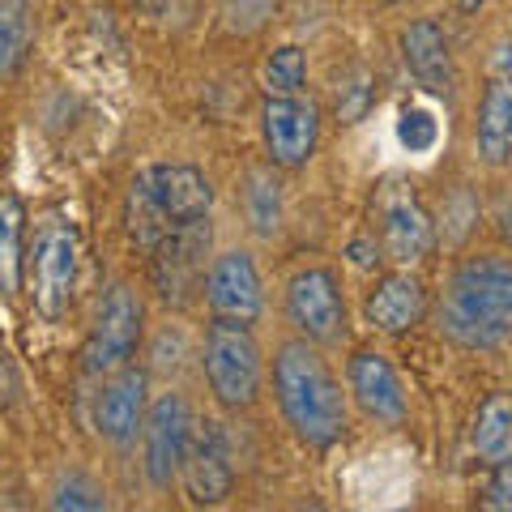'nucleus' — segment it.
Here are the masks:
<instances>
[{
  "mask_svg": "<svg viewBox=\"0 0 512 512\" xmlns=\"http://www.w3.org/2000/svg\"><path fill=\"white\" fill-rule=\"evenodd\" d=\"M82 278V227L64 210H43L26 239V286L39 320L60 325Z\"/></svg>",
  "mask_w": 512,
  "mask_h": 512,
  "instance_id": "obj_4",
  "label": "nucleus"
},
{
  "mask_svg": "<svg viewBox=\"0 0 512 512\" xmlns=\"http://www.w3.org/2000/svg\"><path fill=\"white\" fill-rule=\"evenodd\" d=\"M141 338H146V308L133 295V286L111 282L94 303V320L82 346V367L86 376H111L116 367L133 363Z\"/></svg>",
  "mask_w": 512,
  "mask_h": 512,
  "instance_id": "obj_8",
  "label": "nucleus"
},
{
  "mask_svg": "<svg viewBox=\"0 0 512 512\" xmlns=\"http://www.w3.org/2000/svg\"><path fill=\"white\" fill-rule=\"evenodd\" d=\"M402 60H406V73L414 77V86L436 94H453L457 86V64H453V43H448V30L436 18H410L402 26Z\"/></svg>",
  "mask_w": 512,
  "mask_h": 512,
  "instance_id": "obj_17",
  "label": "nucleus"
},
{
  "mask_svg": "<svg viewBox=\"0 0 512 512\" xmlns=\"http://www.w3.org/2000/svg\"><path fill=\"white\" fill-rule=\"evenodd\" d=\"M320 103L308 94H265L261 103V146L278 171H299L320 146Z\"/></svg>",
  "mask_w": 512,
  "mask_h": 512,
  "instance_id": "obj_11",
  "label": "nucleus"
},
{
  "mask_svg": "<svg viewBox=\"0 0 512 512\" xmlns=\"http://www.w3.org/2000/svg\"><path fill=\"white\" fill-rule=\"evenodd\" d=\"M35 30H39L35 0H0V82H9V77L26 69Z\"/></svg>",
  "mask_w": 512,
  "mask_h": 512,
  "instance_id": "obj_22",
  "label": "nucleus"
},
{
  "mask_svg": "<svg viewBox=\"0 0 512 512\" xmlns=\"http://www.w3.org/2000/svg\"><path fill=\"white\" fill-rule=\"evenodd\" d=\"M26 205L18 192H0V299L13 303L26 282Z\"/></svg>",
  "mask_w": 512,
  "mask_h": 512,
  "instance_id": "obj_20",
  "label": "nucleus"
},
{
  "mask_svg": "<svg viewBox=\"0 0 512 512\" xmlns=\"http://www.w3.org/2000/svg\"><path fill=\"white\" fill-rule=\"evenodd\" d=\"M380 5H389V9H393V5H406V0H380Z\"/></svg>",
  "mask_w": 512,
  "mask_h": 512,
  "instance_id": "obj_34",
  "label": "nucleus"
},
{
  "mask_svg": "<svg viewBox=\"0 0 512 512\" xmlns=\"http://www.w3.org/2000/svg\"><path fill=\"white\" fill-rule=\"evenodd\" d=\"M278 13V0H222L218 5V18L231 35H256L261 26L274 22Z\"/></svg>",
  "mask_w": 512,
  "mask_h": 512,
  "instance_id": "obj_26",
  "label": "nucleus"
},
{
  "mask_svg": "<svg viewBox=\"0 0 512 512\" xmlns=\"http://www.w3.org/2000/svg\"><path fill=\"white\" fill-rule=\"evenodd\" d=\"M474 154L487 171L512 167V69H495L474 107Z\"/></svg>",
  "mask_w": 512,
  "mask_h": 512,
  "instance_id": "obj_18",
  "label": "nucleus"
},
{
  "mask_svg": "<svg viewBox=\"0 0 512 512\" xmlns=\"http://www.w3.org/2000/svg\"><path fill=\"white\" fill-rule=\"evenodd\" d=\"M346 256H350V265H355V269H376V265L384 261V256H380V244H376V235H372V231L350 239Z\"/></svg>",
  "mask_w": 512,
  "mask_h": 512,
  "instance_id": "obj_30",
  "label": "nucleus"
},
{
  "mask_svg": "<svg viewBox=\"0 0 512 512\" xmlns=\"http://www.w3.org/2000/svg\"><path fill=\"white\" fill-rule=\"evenodd\" d=\"M210 248H214V227H210V218H201V222H188V227L167 231L146 252L154 295L163 299L167 308H184V303H192V295H201Z\"/></svg>",
  "mask_w": 512,
  "mask_h": 512,
  "instance_id": "obj_9",
  "label": "nucleus"
},
{
  "mask_svg": "<svg viewBox=\"0 0 512 512\" xmlns=\"http://www.w3.org/2000/svg\"><path fill=\"white\" fill-rule=\"evenodd\" d=\"M376 103V82L367 69H350L338 82V120L342 124H359Z\"/></svg>",
  "mask_w": 512,
  "mask_h": 512,
  "instance_id": "obj_25",
  "label": "nucleus"
},
{
  "mask_svg": "<svg viewBox=\"0 0 512 512\" xmlns=\"http://www.w3.org/2000/svg\"><path fill=\"white\" fill-rule=\"evenodd\" d=\"M431 299L419 274L410 269H389L372 282V291L363 295V320L384 338H406L427 320Z\"/></svg>",
  "mask_w": 512,
  "mask_h": 512,
  "instance_id": "obj_16",
  "label": "nucleus"
},
{
  "mask_svg": "<svg viewBox=\"0 0 512 512\" xmlns=\"http://www.w3.org/2000/svg\"><path fill=\"white\" fill-rule=\"evenodd\" d=\"M146 410H150V372L137 363H124L111 376H103V393L94 402V431H99L103 444L124 453V448L141 440Z\"/></svg>",
  "mask_w": 512,
  "mask_h": 512,
  "instance_id": "obj_14",
  "label": "nucleus"
},
{
  "mask_svg": "<svg viewBox=\"0 0 512 512\" xmlns=\"http://www.w3.org/2000/svg\"><path fill=\"white\" fill-rule=\"evenodd\" d=\"M478 504L491 512H512V457H500L487 466V483L478 491Z\"/></svg>",
  "mask_w": 512,
  "mask_h": 512,
  "instance_id": "obj_29",
  "label": "nucleus"
},
{
  "mask_svg": "<svg viewBox=\"0 0 512 512\" xmlns=\"http://www.w3.org/2000/svg\"><path fill=\"white\" fill-rule=\"evenodd\" d=\"M52 508H69V512H99V508H107V491L94 483V478H86V474H64L60 483L52 487V500H47Z\"/></svg>",
  "mask_w": 512,
  "mask_h": 512,
  "instance_id": "obj_24",
  "label": "nucleus"
},
{
  "mask_svg": "<svg viewBox=\"0 0 512 512\" xmlns=\"http://www.w3.org/2000/svg\"><path fill=\"white\" fill-rule=\"evenodd\" d=\"M197 359H201L205 384H210V397L227 414H244V410H252L256 402H261L265 355H261V342H256L252 325L210 316Z\"/></svg>",
  "mask_w": 512,
  "mask_h": 512,
  "instance_id": "obj_5",
  "label": "nucleus"
},
{
  "mask_svg": "<svg viewBox=\"0 0 512 512\" xmlns=\"http://www.w3.org/2000/svg\"><path fill=\"white\" fill-rule=\"evenodd\" d=\"M261 86L265 94H303L308 86V52L295 43H282L261 64Z\"/></svg>",
  "mask_w": 512,
  "mask_h": 512,
  "instance_id": "obj_23",
  "label": "nucleus"
},
{
  "mask_svg": "<svg viewBox=\"0 0 512 512\" xmlns=\"http://www.w3.org/2000/svg\"><path fill=\"white\" fill-rule=\"evenodd\" d=\"M491 0H457V13H466V18H474L478 9H487Z\"/></svg>",
  "mask_w": 512,
  "mask_h": 512,
  "instance_id": "obj_33",
  "label": "nucleus"
},
{
  "mask_svg": "<svg viewBox=\"0 0 512 512\" xmlns=\"http://www.w3.org/2000/svg\"><path fill=\"white\" fill-rule=\"evenodd\" d=\"M214 184L197 163H150L128 184V235L141 252L175 227L210 218Z\"/></svg>",
  "mask_w": 512,
  "mask_h": 512,
  "instance_id": "obj_3",
  "label": "nucleus"
},
{
  "mask_svg": "<svg viewBox=\"0 0 512 512\" xmlns=\"http://www.w3.org/2000/svg\"><path fill=\"white\" fill-rule=\"evenodd\" d=\"M167 5H171V0H133V9L150 13V18H158V13H167Z\"/></svg>",
  "mask_w": 512,
  "mask_h": 512,
  "instance_id": "obj_32",
  "label": "nucleus"
},
{
  "mask_svg": "<svg viewBox=\"0 0 512 512\" xmlns=\"http://www.w3.org/2000/svg\"><path fill=\"white\" fill-rule=\"evenodd\" d=\"M346 393L363 410V419H372L376 427H402L410 414V397H406V384L397 376V367L389 363V355H380L372 346L350 350Z\"/></svg>",
  "mask_w": 512,
  "mask_h": 512,
  "instance_id": "obj_15",
  "label": "nucleus"
},
{
  "mask_svg": "<svg viewBox=\"0 0 512 512\" xmlns=\"http://www.w3.org/2000/svg\"><path fill=\"white\" fill-rule=\"evenodd\" d=\"M180 483L197 508L227 504V495L235 491L231 431L218 419H205V423L192 427V440H188V453H184V466H180Z\"/></svg>",
  "mask_w": 512,
  "mask_h": 512,
  "instance_id": "obj_13",
  "label": "nucleus"
},
{
  "mask_svg": "<svg viewBox=\"0 0 512 512\" xmlns=\"http://www.w3.org/2000/svg\"><path fill=\"white\" fill-rule=\"evenodd\" d=\"M239 210H244V222L256 239H274L282 231L286 192H282V175L274 163L248 167L239 175Z\"/></svg>",
  "mask_w": 512,
  "mask_h": 512,
  "instance_id": "obj_19",
  "label": "nucleus"
},
{
  "mask_svg": "<svg viewBox=\"0 0 512 512\" xmlns=\"http://www.w3.org/2000/svg\"><path fill=\"white\" fill-rule=\"evenodd\" d=\"M470 448L483 466L512 457V393L508 389H495L478 402L470 423Z\"/></svg>",
  "mask_w": 512,
  "mask_h": 512,
  "instance_id": "obj_21",
  "label": "nucleus"
},
{
  "mask_svg": "<svg viewBox=\"0 0 512 512\" xmlns=\"http://www.w3.org/2000/svg\"><path fill=\"white\" fill-rule=\"evenodd\" d=\"M192 427H197V414H192L188 397L180 389L150 397L146 427H141V470H146V483L154 491H171L180 483Z\"/></svg>",
  "mask_w": 512,
  "mask_h": 512,
  "instance_id": "obj_10",
  "label": "nucleus"
},
{
  "mask_svg": "<svg viewBox=\"0 0 512 512\" xmlns=\"http://www.w3.org/2000/svg\"><path fill=\"white\" fill-rule=\"evenodd\" d=\"M372 235L380 244V256L397 269L423 265L440 248L436 214L427 210L419 188L406 180H380L372 192Z\"/></svg>",
  "mask_w": 512,
  "mask_h": 512,
  "instance_id": "obj_6",
  "label": "nucleus"
},
{
  "mask_svg": "<svg viewBox=\"0 0 512 512\" xmlns=\"http://www.w3.org/2000/svg\"><path fill=\"white\" fill-rule=\"evenodd\" d=\"M18 402V372H13V359H9V350L0 346V410Z\"/></svg>",
  "mask_w": 512,
  "mask_h": 512,
  "instance_id": "obj_31",
  "label": "nucleus"
},
{
  "mask_svg": "<svg viewBox=\"0 0 512 512\" xmlns=\"http://www.w3.org/2000/svg\"><path fill=\"white\" fill-rule=\"evenodd\" d=\"M436 333L470 355H491L512 342V256L466 252L444 274L436 295Z\"/></svg>",
  "mask_w": 512,
  "mask_h": 512,
  "instance_id": "obj_1",
  "label": "nucleus"
},
{
  "mask_svg": "<svg viewBox=\"0 0 512 512\" xmlns=\"http://www.w3.org/2000/svg\"><path fill=\"white\" fill-rule=\"evenodd\" d=\"M397 141H402L410 154H427L440 141V120L431 116V111L410 107V111H402V120H397Z\"/></svg>",
  "mask_w": 512,
  "mask_h": 512,
  "instance_id": "obj_28",
  "label": "nucleus"
},
{
  "mask_svg": "<svg viewBox=\"0 0 512 512\" xmlns=\"http://www.w3.org/2000/svg\"><path fill=\"white\" fill-rule=\"evenodd\" d=\"M474 222H478V201H470L466 188H457L453 197L444 201V214L436 222L440 244H444V239H448V244H466V235L474 231Z\"/></svg>",
  "mask_w": 512,
  "mask_h": 512,
  "instance_id": "obj_27",
  "label": "nucleus"
},
{
  "mask_svg": "<svg viewBox=\"0 0 512 512\" xmlns=\"http://www.w3.org/2000/svg\"><path fill=\"white\" fill-rule=\"evenodd\" d=\"M201 299L210 316L222 320H239V325H256L265 316V282L256 269L248 248H227L210 256L201 278Z\"/></svg>",
  "mask_w": 512,
  "mask_h": 512,
  "instance_id": "obj_12",
  "label": "nucleus"
},
{
  "mask_svg": "<svg viewBox=\"0 0 512 512\" xmlns=\"http://www.w3.org/2000/svg\"><path fill=\"white\" fill-rule=\"evenodd\" d=\"M282 316L295 329V338L312 346H338L350 333V308L342 278L329 265H303L282 286Z\"/></svg>",
  "mask_w": 512,
  "mask_h": 512,
  "instance_id": "obj_7",
  "label": "nucleus"
},
{
  "mask_svg": "<svg viewBox=\"0 0 512 512\" xmlns=\"http://www.w3.org/2000/svg\"><path fill=\"white\" fill-rule=\"evenodd\" d=\"M269 380H274V402L282 423L291 427V436L299 444L325 453V448H333L350 431V406H346L342 380L329 367V359L320 355V346L303 338L282 342L274 350Z\"/></svg>",
  "mask_w": 512,
  "mask_h": 512,
  "instance_id": "obj_2",
  "label": "nucleus"
}]
</instances>
